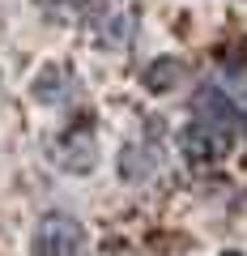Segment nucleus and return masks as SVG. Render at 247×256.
<instances>
[{"label":"nucleus","mask_w":247,"mask_h":256,"mask_svg":"<svg viewBox=\"0 0 247 256\" xmlns=\"http://www.w3.org/2000/svg\"><path fill=\"white\" fill-rule=\"evenodd\" d=\"M239 128H243V132H247V98L239 102Z\"/></svg>","instance_id":"6e6552de"},{"label":"nucleus","mask_w":247,"mask_h":256,"mask_svg":"<svg viewBox=\"0 0 247 256\" xmlns=\"http://www.w3.org/2000/svg\"><path fill=\"white\" fill-rule=\"evenodd\" d=\"M230 146H235L230 124L209 120V116H196L192 124L179 132V150H183L188 162H222V158L230 154Z\"/></svg>","instance_id":"f257e3e1"},{"label":"nucleus","mask_w":247,"mask_h":256,"mask_svg":"<svg viewBox=\"0 0 247 256\" xmlns=\"http://www.w3.org/2000/svg\"><path fill=\"white\" fill-rule=\"evenodd\" d=\"M132 34H137V26H132V13H107V18L98 22V38L102 47H111V52H124V47L132 43Z\"/></svg>","instance_id":"423d86ee"},{"label":"nucleus","mask_w":247,"mask_h":256,"mask_svg":"<svg viewBox=\"0 0 247 256\" xmlns=\"http://www.w3.org/2000/svg\"><path fill=\"white\" fill-rule=\"evenodd\" d=\"M162 166V154H158V146H128L124 154H119V175L132 184L149 180V175Z\"/></svg>","instance_id":"39448f33"},{"label":"nucleus","mask_w":247,"mask_h":256,"mask_svg":"<svg viewBox=\"0 0 247 256\" xmlns=\"http://www.w3.org/2000/svg\"><path fill=\"white\" fill-rule=\"evenodd\" d=\"M183 73H188V68H183V60L162 56V60H154V64L145 68V86H149V90H175V86L183 82Z\"/></svg>","instance_id":"0eeeda50"},{"label":"nucleus","mask_w":247,"mask_h":256,"mask_svg":"<svg viewBox=\"0 0 247 256\" xmlns=\"http://www.w3.org/2000/svg\"><path fill=\"white\" fill-rule=\"evenodd\" d=\"M34 252L38 256H90L85 226L68 214H47L34 230Z\"/></svg>","instance_id":"f03ea898"},{"label":"nucleus","mask_w":247,"mask_h":256,"mask_svg":"<svg viewBox=\"0 0 247 256\" xmlns=\"http://www.w3.org/2000/svg\"><path fill=\"white\" fill-rule=\"evenodd\" d=\"M73 90H77L73 68H64V64H47L43 73H38V82H34V98H38V102H47V107L64 102Z\"/></svg>","instance_id":"20e7f679"},{"label":"nucleus","mask_w":247,"mask_h":256,"mask_svg":"<svg viewBox=\"0 0 247 256\" xmlns=\"http://www.w3.org/2000/svg\"><path fill=\"white\" fill-rule=\"evenodd\" d=\"M47 158H51L60 171H73V175L94 171V166H98L94 132H90V128H68V132H60V137L51 141V150H47Z\"/></svg>","instance_id":"7ed1b4c3"}]
</instances>
